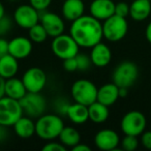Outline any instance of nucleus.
Listing matches in <instances>:
<instances>
[{
	"label": "nucleus",
	"mask_w": 151,
	"mask_h": 151,
	"mask_svg": "<svg viewBox=\"0 0 151 151\" xmlns=\"http://www.w3.org/2000/svg\"><path fill=\"white\" fill-rule=\"evenodd\" d=\"M69 34L80 48L90 49L104 38L103 23L91 15H83L71 22Z\"/></svg>",
	"instance_id": "obj_1"
},
{
	"label": "nucleus",
	"mask_w": 151,
	"mask_h": 151,
	"mask_svg": "<svg viewBox=\"0 0 151 151\" xmlns=\"http://www.w3.org/2000/svg\"><path fill=\"white\" fill-rule=\"evenodd\" d=\"M64 126L63 119L58 114H44L35 121V134L42 140L53 141L59 138Z\"/></svg>",
	"instance_id": "obj_2"
},
{
	"label": "nucleus",
	"mask_w": 151,
	"mask_h": 151,
	"mask_svg": "<svg viewBox=\"0 0 151 151\" xmlns=\"http://www.w3.org/2000/svg\"><path fill=\"white\" fill-rule=\"evenodd\" d=\"M97 91L99 88L93 82L87 79H80L71 85L70 94L76 103L88 107L97 101Z\"/></svg>",
	"instance_id": "obj_3"
},
{
	"label": "nucleus",
	"mask_w": 151,
	"mask_h": 151,
	"mask_svg": "<svg viewBox=\"0 0 151 151\" xmlns=\"http://www.w3.org/2000/svg\"><path fill=\"white\" fill-rule=\"evenodd\" d=\"M24 115L20 101L3 95L0 99V124L6 127L14 124Z\"/></svg>",
	"instance_id": "obj_4"
},
{
	"label": "nucleus",
	"mask_w": 151,
	"mask_h": 151,
	"mask_svg": "<svg viewBox=\"0 0 151 151\" xmlns=\"http://www.w3.org/2000/svg\"><path fill=\"white\" fill-rule=\"evenodd\" d=\"M51 50L57 58L64 60L77 56L79 54L80 46L69 33H62L56 37H53Z\"/></svg>",
	"instance_id": "obj_5"
},
{
	"label": "nucleus",
	"mask_w": 151,
	"mask_h": 151,
	"mask_svg": "<svg viewBox=\"0 0 151 151\" xmlns=\"http://www.w3.org/2000/svg\"><path fill=\"white\" fill-rule=\"evenodd\" d=\"M128 31V23L126 18L113 15L103 22L104 38L109 42H119L125 37Z\"/></svg>",
	"instance_id": "obj_6"
},
{
	"label": "nucleus",
	"mask_w": 151,
	"mask_h": 151,
	"mask_svg": "<svg viewBox=\"0 0 151 151\" xmlns=\"http://www.w3.org/2000/svg\"><path fill=\"white\" fill-rule=\"evenodd\" d=\"M139 77V68L132 61H123L115 67L112 75V81L118 87L129 88Z\"/></svg>",
	"instance_id": "obj_7"
},
{
	"label": "nucleus",
	"mask_w": 151,
	"mask_h": 151,
	"mask_svg": "<svg viewBox=\"0 0 151 151\" xmlns=\"http://www.w3.org/2000/svg\"><path fill=\"white\" fill-rule=\"evenodd\" d=\"M24 115L31 118L40 117L47 110V99L40 92H27L20 99Z\"/></svg>",
	"instance_id": "obj_8"
},
{
	"label": "nucleus",
	"mask_w": 151,
	"mask_h": 151,
	"mask_svg": "<svg viewBox=\"0 0 151 151\" xmlns=\"http://www.w3.org/2000/svg\"><path fill=\"white\" fill-rule=\"evenodd\" d=\"M147 125L146 117L140 111H129L122 117L120 127L124 134L139 137L145 132Z\"/></svg>",
	"instance_id": "obj_9"
},
{
	"label": "nucleus",
	"mask_w": 151,
	"mask_h": 151,
	"mask_svg": "<svg viewBox=\"0 0 151 151\" xmlns=\"http://www.w3.org/2000/svg\"><path fill=\"white\" fill-rule=\"evenodd\" d=\"M40 12L36 11L29 3L19 5L14 13V22L21 29H30L32 26L40 23Z\"/></svg>",
	"instance_id": "obj_10"
},
{
	"label": "nucleus",
	"mask_w": 151,
	"mask_h": 151,
	"mask_svg": "<svg viewBox=\"0 0 151 151\" xmlns=\"http://www.w3.org/2000/svg\"><path fill=\"white\" fill-rule=\"evenodd\" d=\"M28 92H42L47 84V75L40 67H30L22 76Z\"/></svg>",
	"instance_id": "obj_11"
},
{
	"label": "nucleus",
	"mask_w": 151,
	"mask_h": 151,
	"mask_svg": "<svg viewBox=\"0 0 151 151\" xmlns=\"http://www.w3.org/2000/svg\"><path fill=\"white\" fill-rule=\"evenodd\" d=\"M93 142L96 148L104 151H121L122 149H118L120 144L119 134L113 129L104 128L95 134Z\"/></svg>",
	"instance_id": "obj_12"
},
{
	"label": "nucleus",
	"mask_w": 151,
	"mask_h": 151,
	"mask_svg": "<svg viewBox=\"0 0 151 151\" xmlns=\"http://www.w3.org/2000/svg\"><path fill=\"white\" fill-rule=\"evenodd\" d=\"M40 24L45 27L47 33L50 37H56L64 33L65 22L63 17L57 15L53 12H42L40 15Z\"/></svg>",
	"instance_id": "obj_13"
},
{
	"label": "nucleus",
	"mask_w": 151,
	"mask_h": 151,
	"mask_svg": "<svg viewBox=\"0 0 151 151\" xmlns=\"http://www.w3.org/2000/svg\"><path fill=\"white\" fill-rule=\"evenodd\" d=\"M32 49L31 40L26 36H16L9 40V54L13 55L18 60L27 58L31 54Z\"/></svg>",
	"instance_id": "obj_14"
},
{
	"label": "nucleus",
	"mask_w": 151,
	"mask_h": 151,
	"mask_svg": "<svg viewBox=\"0 0 151 151\" xmlns=\"http://www.w3.org/2000/svg\"><path fill=\"white\" fill-rule=\"evenodd\" d=\"M89 12L92 17L104 22L115 15V2L113 0H92L89 5Z\"/></svg>",
	"instance_id": "obj_15"
},
{
	"label": "nucleus",
	"mask_w": 151,
	"mask_h": 151,
	"mask_svg": "<svg viewBox=\"0 0 151 151\" xmlns=\"http://www.w3.org/2000/svg\"><path fill=\"white\" fill-rule=\"evenodd\" d=\"M61 14L65 21L73 22L85 15V3L83 0H64L61 6Z\"/></svg>",
	"instance_id": "obj_16"
},
{
	"label": "nucleus",
	"mask_w": 151,
	"mask_h": 151,
	"mask_svg": "<svg viewBox=\"0 0 151 151\" xmlns=\"http://www.w3.org/2000/svg\"><path fill=\"white\" fill-rule=\"evenodd\" d=\"M90 58L92 64L96 67H105L112 60V52L109 46L104 42H99L91 48Z\"/></svg>",
	"instance_id": "obj_17"
},
{
	"label": "nucleus",
	"mask_w": 151,
	"mask_h": 151,
	"mask_svg": "<svg viewBox=\"0 0 151 151\" xmlns=\"http://www.w3.org/2000/svg\"><path fill=\"white\" fill-rule=\"evenodd\" d=\"M119 99V87L115 83H106L101 85L97 91V101L104 105L110 106L114 105Z\"/></svg>",
	"instance_id": "obj_18"
},
{
	"label": "nucleus",
	"mask_w": 151,
	"mask_h": 151,
	"mask_svg": "<svg viewBox=\"0 0 151 151\" xmlns=\"http://www.w3.org/2000/svg\"><path fill=\"white\" fill-rule=\"evenodd\" d=\"M151 16L150 0H132L129 5V17L134 21L142 22Z\"/></svg>",
	"instance_id": "obj_19"
},
{
	"label": "nucleus",
	"mask_w": 151,
	"mask_h": 151,
	"mask_svg": "<svg viewBox=\"0 0 151 151\" xmlns=\"http://www.w3.org/2000/svg\"><path fill=\"white\" fill-rule=\"evenodd\" d=\"M28 91L26 89L22 79H18L16 77H13V78L5 80L4 95H6V96L20 101V99L25 96V94Z\"/></svg>",
	"instance_id": "obj_20"
},
{
	"label": "nucleus",
	"mask_w": 151,
	"mask_h": 151,
	"mask_svg": "<svg viewBox=\"0 0 151 151\" xmlns=\"http://www.w3.org/2000/svg\"><path fill=\"white\" fill-rule=\"evenodd\" d=\"M13 127L16 134L21 139H29L35 134V122L33 121V118L26 115L22 116Z\"/></svg>",
	"instance_id": "obj_21"
},
{
	"label": "nucleus",
	"mask_w": 151,
	"mask_h": 151,
	"mask_svg": "<svg viewBox=\"0 0 151 151\" xmlns=\"http://www.w3.org/2000/svg\"><path fill=\"white\" fill-rule=\"evenodd\" d=\"M19 71V61L11 54H6L0 58V77L4 80L16 77Z\"/></svg>",
	"instance_id": "obj_22"
},
{
	"label": "nucleus",
	"mask_w": 151,
	"mask_h": 151,
	"mask_svg": "<svg viewBox=\"0 0 151 151\" xmlns=\"http://www.w3.org/2000/svg\"><path fill=\"white\" fill-rule=\"evenodd\" d=\"M66 117L75 124H83L89 120L88 107L79 103L70 104Z\"/></svg>",
	"instance_id": "obj_23"
},
{
	"label": "nucleus",
	"mask_w": 151,
	"mask_h": 151,
	"mask_svg": "<svg viewBox=\"0 0 151 151\" xmlns=\"http://www.w3.org/2000/svg\"><path fill=\"white\" fill-rule=\"evenodd\" d=\"M88 112L89 119L97 124L104 123L105 121H107L110 115L109 107L97 101L91 104L90 106H88Z\"/></svg>",
	"instance_id": "obj_24"
},
{
	"label": "nucleus",
	"mask_w": 151,
	"mask_h": 151,
	"mask_svg": "<svg viewBox=\"0 0 151 151\" xmlns=\"http://www.w3.org/2000/svg\"><path fill=\"white\" fill-rule=\"evenodd\" d=\"M59 141L64 145L65 147L73 148L77 144L81 142V134L75 127L71 126H64L59 134Z\"/></svg>",
	"instance_id": "obj_25"
},
{
	"label": "nucleus",
	"mask_w": 151,
	"mask_h": 151,
	"mask_svg": "<svg viewBox=\"0 0 151 151\" xmlns=\"http://www.w3.org/2000/svg\"><path fill=\"white\" fill-rule=\"evenodd\" d=\"M48 33H47L46 29L44 26L40 23L35 24L32 26L30 29H28V37L31 40L32 42L34 44H42L48 38Z\"/></svg>",
	"instance_id": "obj_26"
},
{
	"label": "nucleus",
	"mask_w": 151,
	"mask_h": 151,
	"mask_svg": "<svg viewBox=\"0 0 151 151\" xmlns=\"http://www.w3.org/2000/svg\"><path fill=\"white\" fill-rule=\"evenodd\" d=\"M69 106H70L69 101L64 99V97H58V99H55L54 104H53L55 113L58 114L61 117H62V116H66Z\"/></svg>",
	"instance_id": "obj_27"
},
{
	"label": "nucleus",
	"mask_w": 151,
	"mask_h": 151,
	"mask_svg": "<svg viewBox=\"0 0 151 151\" xmlns=\"http://www.w3.org/2000/svg\"><path fill=\"white\" fill-rule=\"evenodd\" d=\"M121 149L124 151H134L139 146V141L138 137L136 136H129V134H125L121 141Z\"/></svg>",
	"instance_id": "obj_28"
},
{
	"label": "nucleus",
	"mask_w": 151,
	"mask_h": 151,
	"mask_svg": "<svg viewBox=\"0 0 151 151\" xmlns=\"http://www.w3.org/2000/svg\"><path fill=\"white\" fill-rule=\"evenodd\" d=\"M76 59H77V62H78V70L80 71H86L92 66V61H91L90 56L86 54H80L79 53L77 56H76Z\"/></svg>",
	"instance_id": "obj_29"
},
{
	"label": "nucleus",
	"mask_w": 151,
	"mask_h": 151,
	"mask_svg": "<svg viewBox=\"0 0 151 151\" xmlns=\"http://www.w3.org/2000/svg\"><path fill=\"white\" fill-rule=\"evenodd\" d=\"M13 20L9 16H3L0 19V36H4L6 34H9L11 32V30L13 29Z\"/></svg>",
	"instance_id": "obj_30"
},
{
	"label": "nucleus",
	"mask_w": 151,
	"mask_h": 151,
	"mask_svg": "<svg viewBox=\"0 0 151 151\" xmlns=\"http://www.w3.org/2000/svg\"><path fill=\"white\" fill-rule=\"evenodd\" d=\"M52 1L53 0H29V4L32 5L40 13H42L50 7Z\"/></svg>",
	"instance_id": "obj_31"
},
{
	"label": "nucleus",
	"mask_w": 151,
	"mask_h": 151,
	"mask_svg": "<svg viewBox=\"0 0 151 151\" xmlns=\"http://www.w3.org/2000/svg\"><path fill=\"white\" fill-rule=\"evenodd\" d=\"M115 15L126 18L129 16V5L124 1L115 3Z\"/></svg>",
	"instance_id": "obj_32"
},
{
	"label": "nucleus",
	"mask_w": 151,
	"mask_h": 151,
	"mask_svg": "<svg viewBox=\"0 0 151 151\" xmlns=\"http://www.w3.org/2000/svg\"><path fill=\"white\" fill-rule=\"evenodd\" d=\"M42 150L44 151H66V147L61 142L57 143V142H54V140H53L49 143H46V144L42 146Z\"/></svg>",
	"instance_id": "obj_33"
},
{
	"label": "nucleus",
	"mask_w": 151,
	"mask_h": 151,
	"mask_svg": "<svg viewBox=\"0 0 151 151\" xmlns=\"http://www.w3.org/2000/svg\"><path fill=\"white\" fill-rule=\"evenodd\" d=\"M63 68L68 73H73L78 70V62L76 57H70L63 60Z\"/></svg>",
	"instance_id": "obj_34"
},
{
	"label": "nucleus",
	"mask_w": 151,
	"mask_h": 151,
	"mask_svg": "<svg viewBox=\"0 0 151 151\" xmlns=\"http://www.w3.org/2000/svg\"><path fill=\"white\" fill-rule=\"evenodd\" d=\"M141 143L148 150H151V130L144 132L141 134Z\"/></svg>",
	"instance_id": "obj_35"
},
{
	"label": "nucleus",
	"mask_w": 151,
	"mask_h": 151,
	"mask_svg": "<svg viewBox=\"0 0 151 151\" xmlns=\"http://www.w3.org/2000/svg\"><path fill=\"white\" fill-rule=\"evenodd\" d=\"M6 54H9V40L0 36V58Z\"/></svg>",
	"instance_id": "obj_36"
},
{
	"label": "nucleus",
	"mask_w": 151,
	"mask_h": 151,
	"mask_svg": "<svg viewBox=\"0 0 151 151\" xmlns=\"http://www.w3.org/2000/svg\"><path fill=\"white\" fill-rule=\"evenodd\" d=\"M7 128L9 127L0 124V143L4 142L9 137V129Z\"/></svg>",
	"instance_id": "obj_37"
},
{
	"label": "nucleus",
	"mask_w": 151,
	"mask_h": 151,
	"mask_svg": "<svg viewBox=\"0 0 151 151\" xmlns=\"http://www.w3.org/2000/svg\"><path fill=\"white\" fill-rule=\"evenodd\" d=\"M71 150L73 151H91V148L88 145L80 142L79 144L76 145V146H73V148H71Z\"/></svg>",
	"instance_id": "obj_38"
},
{
	"label": "nucleus",
	"mask_w": 151,
	"mask_h": 151,
	"mask_svg": "<svg viewBox=\"0 0 151 151\" xmlns=\"http://www.w3.org/2000/svg\"><path fill=\"white\" fill-rule=\"evenodd\" d=\"M145 35H146V40L151 44V21L147 25L146 30H145Z\"/></svg>",
	"instance_id": "obj_39"
},
{
	"label": "nucleus",
	"mask_w": 151,
	"mask_h": 151,
	"mask_svg": "<svg viewBox=\"0 0 151 151\" xmlns=\"http://www.w3.org/2000/svg\"><path fill=\"white\" fill-rule=\"evenodd\" d=\"M4 79L2 77H0V99L4 95Z\"/></svg>",
	"instance_id": "obj_40"
},
{
	"label": "nucleus",
	"mask_w": 151,
	"mask_h": 151,
	"mask_svg": "<svg viewBox=\"0 0 151 151\" xmlns=\"http://www.w3.org/2000/svg\"><path fill=\"white\" fill-rule=\"evenodd\" d=\"M128 93V88L125 87H119V97H126Z\"/></svg>",
	"instance_id": "obj_41"
},
{
	"label": "nucleus",
	"mask_w": 151,
	"mask_h": 151,
	"mask_svg": "<svg viewBox=\"0 0 151 151\" xmlns=\"http://www.w3.org/2000/svg\"><path fill=\"white\" fill-rule=\"evenodd\" d=\"M3 16H5V7H4V5H3L2 1L0 0V19H1Z\"/></svg>",
	"instance_id": "obj_42"
}]
</instances>
